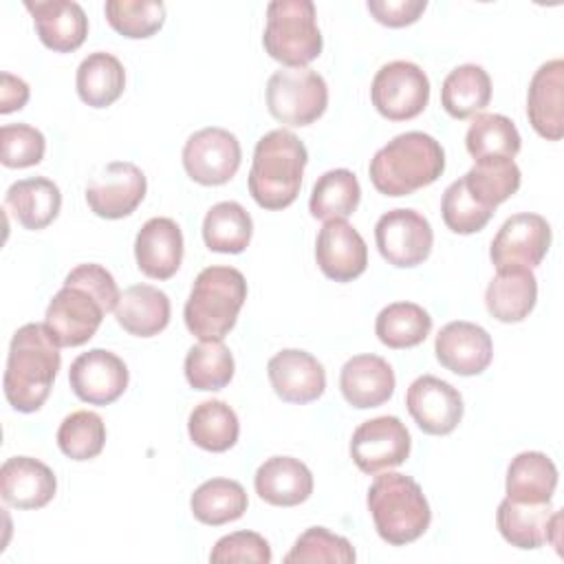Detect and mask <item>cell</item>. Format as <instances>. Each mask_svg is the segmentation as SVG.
<instances>
[{
	"label": "cell",
	"mask_w": 564,
	"mask_h": 564,
	"mask_svg": "<svg viewBox=\"0 0 564 564\" xmlns=\"http://www.w3.org/2000/svg\"><path fill=\"white\" fill-rule=\"evenodd\" d=\"M170 297L152 284L128 286L115 308L117 324L134 337H154L170 324Z\"/></svg>",
	"instance_id": "cell-28"
},
{
	"label": "cell",
	"mask_w": 564,
	"mask_h": 564,
	"mask_svg": "<svg viewBox=\"0 0 564 564\" xmlns=\"http://www.w3.org/2000/svg\"><path fill=\"white\" fill-rule=\"evenodd\" d=\"M315 260L328 280L352 282L368 267V247L348 220H326L317 234Z\"/></svg>",
	"instance_id": "cell-19"
},
{
	"label": "cell",
	"mask_w": 564,
	"mask_h": 564,
	"mask_svg": "<svg viewBox=\"0 0 564 564\" xmlns=\"http://www.w3.org/2000/svg\"><path fill=\"white\" fill-rule=\"evenodd\" d=\"M145 174L130 161L108 163L86 187V203L99 218L130 216L145 198Z\"/></svg>",
	"instance_id": "cell-14"
},
{
	"label": "cell",
	"mask_w": 564,
	"mask_h": 564,
	"mask_svg": "<svg viewBox=\"0 0 564 564\" xmlns=\"http://www.w3.org/2000/svg\"><path fill=\"white\" fill-rule=\"evenodd\" d=\"M527 117L533 130L546 141L564 134V62H544L531 77L527 93Z\"/></svg>",
	"instance_id": "cell-21"
},
{
	"label": "cell",
	"mask_w": 564,
	"mask_h": 564,
	"mask_svg": "<svg viewBox=\"0 0 564 564\" xmlns=\"http://www.w3.org/2000/svg\"><path fill=\"white\" fill-rule=\"evenodd\" d=\"M560 522L562 511L553 509L551 502H516L505 498L496 511V524L500 535L518 549H538L546 542L560 546Z\"/></svg>",
	"instance_id": "cell-17"
},
{
	"label": "cell",
	"mask_w": 564,
	"mask_h": 564,
	"mask_svg": "<svg viewBox=\"0 0 564 564\" xmlns=\"http://www.w3.org/2000/svg\"><path fill=\"white\" fill-rule=\"evenodd\" d=\"M372 106L388 121L419 117L430 101V79L421 66L405 59L383 64L370 86Z\"/></svg>",
	"instance_id": "cell-9"
},
{
	"label": "cell",
	"mask_w": 564,
	"mask_h": 564,
	"mask_svg": "<svg viewBox=\"0 0 564 564\" xmlns=\"http://www.w3.org/2000/svg\"><path fill=\"white\" fill-rule=\"evenodd\" d=\"M119 297V286L108 269L93 262L77 264L48 302L44 326L59 348L82 346L97 333L104 315L117 308Z\"/></svg>",
	"instance_id": "cell-1"
},
{
	"label": "cell",
	"mask_w": 564,
	"mask_h": 564,
	"mask_svg": "<svg viewBox=\"0 0 564 564\" xmlns=\"http://www.w3.org/2000/svg\"><path fill=\"white\" fill-rule=\"evenodd\" d=\"M104 13L108 24L130 40L152 37L165 22L161 0H108Z\"/></svg>",
	"instance_id": "cell-42"
},
{
	"label": "cell",
	"mask_w": 564,
	"mask_h": 564,
	"mask_svg": "<svg viewBox=\"0 0 564 564\" xmlns=\"http://www.w3.org/2000/svg\"><path fill=\"white\" fill-rule=\"evenodd\" d=\"M326 106L328 86L308 66L280 68L267 82V108L284 126H308L324 115Z\"/></svg>",
	"instance_id": "cell-8"
},
{
	"label": "cell",
	"mask_w": 564,
	"mask_h": 564,
	"mask_svg": "<svg viewBox=\"0 0 564 564\" xmlns=\"http://www.w3.org/2000/svg\"><path fill=\"white\" fill-rule=\"evenodd\" d=\"M368 11L372 18L390 29H401L421 18L427 9L425 0H368Z\"/></svg>",
	"instance_id": "cell-47"
},
{
	"label": "cell",
	"mask_w": 564,
	"mask_h": 564,
	"mask_svg": "<svg viewBox=\"0 0 564 564\" xmlns=\"http://www.w3.org/2000/svg\"><path fill=\"white\" fill-rule=\"evenodd\" d=\"M187 432L194 445L205 452H227L236 445L240 423L236 412L220 399L198 403L187 419Z\"/></svg>",
	"instance_id": "cell-36"
},
{
	"label": "cell",
	"mask_w": 564,
	"mask_h": 564,
	"mask_svg": "<svg viewBox=\"0 0 564 564\" xmlns=\"http://www.w3.org/2000/svg\"><path fill=\"white\" fill-rule=\"evenodd\" d=\"M467 192L487 209H494L513 196L520 187L522 174L513 159H485L463 176Z\"/></svg>",
	"instance_id": "cell-39"
},
{
	"label": "cell",
	"mask_w": 564,
	"mask_h": 564,
	"mask_svg": "<svg viewBox=\"0 0 564 564\" xmlns=\"http://www.w3.org/2000/svg\"><path fill=\"white\" fill-rule=\"evenodd\" d=\"M410 447V432L397 416H377L352 432L350 458L364 474L372 476L405 463Z\"/></svg>",
	"instance_id": "cell-12"
},
{
	"label": "cell",
	"mask_w": 564,
	"mask_h": 564,
	"mask_svg": "<svg viewBox=\"0 0 564 564\" xmlns=\"http://www.w3.org/2000/svg\"><path fill=\"white\" fill-rule=\"evenodd\" d=\"M465 145L476 163L485 159H513L520 152L522 139L509 117L496 112H480L474 117L467 130Z\"/></svg>",
	"instance_id": "cell-38"
},
{
	"label": "cell",
	"mask_w": 564,
	"mask_h": 564,
	"mask_svg": "<svg viewBox=\"0 0 564 564\" xmlns=\"http://www.w3.org/2000/svg\"><path fill=\"white\" fill-rule=\"evenodd\" d=\"M551 247V225L540 214L509 216L491 240L489 258L496 269L538 267Z\"/></svg>",
	"instance_id": "cell-13"
},
{
	"label": "cell",
	"mask_w": 564,
	"mask_h": 564,
	"mask_svg": "<svg viewBox=\"0 0 564 564\" xmlns=\"http://www.w3.org/2000/svg\"><path fill=\"white\" fill-rule=\"evenodd\" d=\"M557 487V467L542 452L518 454L507 469L505 491L516 502H551Z\"/></svg>",
	"instance_id": "cell-30"
},
{
	"label": "cell",
	"mask_w": 564,
	"mask_h": 564,
	"mask_svg": "<svg viewBox=\"0 0 564 564\" xmlns=\"http://www.w3.org/2000/svg\"><path fill=\"white\" fill-rule=\"evenodd\" d=\"M264 51L275 62L297 68L322 53V33L315 4L311 0H273L267 7V26L262 35Z\"/></svg>",
	"instance_id": "cell-7"
},
{
	"label": "cell",
	"mask_w": 564,
	"mask_h": 564,
	"mask_svg": "<svg viewBox=\"0 0 564 564\" xmlns=\"http://www.w3.org/2000/svg\"><path fill=\"white\" fill-rule=\"evenodd\" d=\"M352 544L330 533L324 527L306 529L293 544V549L284 555V562H335V564H350L355 562Z\"/></svg>",
	"instance_id": "cell-43"
},
{
	"label": "cell",
	"mask_w": 564,
	"mask_h": 564,
	"mask_svg": "<svg viewBox=\"0 0 564 564\" xmlns=\"http://www.w3.org/2000/svg\"><path fill=\"white\" fill-rule=\"evenodd\" d=\"M46 139L29 123H7L0 128V161L4 167H31L44 159Z\"/></svg>",
	"instance_id": "cell-45"
},
{
	"label": "cell",
	"mask_w": 564,
	"mask_h": 564,
	"mask_svg": "<svg viewBox=\"0 0 564 564\" xmlns=\"http://www.w3.org/2000/svg\"><path fill=\"white\" fill-rule=\"evenodd\" d=\"M361 200V187L357 176L346 170H328L324 172L311 192L308 198V212L317 220H346L359 205Z\"/></svg>",
	"instance_id": "cell-34"
},
{
	"label": "cell",
	"mask_w": 564,
	"mask_h": 564,
	"mask_svg": "<svg viewBox=\"0 0 564 564\" xmlns=\"http://www.w3.org/2000/svg\"><path fill=\"white\" fill-rule=\"evenodd\" d=\"M29 101V86L24 79L11 75V73H2V86H0V112L9 115L13 110L24 108V104Z\"/></svg>",
	"instance_id": "cell-48"
},
{
	"label": "cell",
	"mask_w": 564,
	"mask_h": 564,
	"mask_svg": "<svg viewBox=\"0 0 564 564\" xmlns=\"http://www.w3.org/2000/svg\"><path fill=\"white\" fill-rule=\"evenodd\" d=\"M339 390L352 408H377L394 392L392 366L379 355H355L341 366Z\"/></svg>",
	"instance_id": "cell-25"
},
{
	"label": "cell",
	"mask_w": 564,
	"mask_h": 564,
	"mask_svg": "<svg viewBox=\"0 0 564 564\" xmlns=\"http://www.w3.org/2000/svg\"><path fill=\"white\" fill-rule=\"evenodd\" d=\"M306 145L291 130H271L258 139L249 170V194L262 209L289 207L302 187Z\"/></svg>",
	"instance_id": "cell-4"
},
{
	"label": "cell",
	"mask_w": 564,
	"mask_h": 564,
	"mask_svg": "<svg viewBox=\"0 0 564 564\" xmlns=\"http://www.w3.org/2000/svg\"><path fill=\"white\" fill-rule=\"evenodd\" d=\"M249 505L247 491L231 478H212L198 485L189 498L194 518L209 527H220L245 516Z\"/></svg>",
	"instance_id": "cell-33"
},
{
	"label": "cell",
	"mask_w": 564,
	"mask_h": 564,
	"mask_svg": "<svg viewBox=\"0 0 564 564\" xmlns=\"http://www.w3.org/2000/svg\"><path fill=\"white\" fill-rule=\"evenodd\" d=\"M247 300V280L234 267L203 269L185 302V326L200 341L223 339L238 319Z\"/></svg>",
	"instance_id": "cell-6"
},
{
	"label": "cell",
	"mask_w": 564,
	"mask_h": 564,
	"mask_svg": "<svg viewBox=\"0 0 564 564\" xmlns=\"http://www.w3.org/2000/svg\"><path fill=\"white\" fill-rule=\"evenodd\" d=\"M57 491L48 465L31 456H11L0 467V496L15 509H42Z\"/></svg>",
	"instance_id": "cell-22"
},
{
	"label": "cell",
	"mask_w": 564,
	"mask_h": 564,
	"mask_svg": "<svg viewBox=\"0 0 564 564\" xmlns=\"http://www.w3.org/2000/svg\"><path fill=\"white\" fill-rule=\"evenodd\" d=\"M441 216L447 229L454 234H476L480 231L494 216V209L482 207L465 187V181H454L445 192L441 200Z\"/></svg>",
	"instance_id": "cell-44"
},
{
	"label": "cell",
	"mask_w": 564,
	"mask_h": 564,
	"mask_svg": "<svg viewBox=\"0 0 564 564\" xmlns=\"http://www.w3.org/2000/svg\"><path fill=\"white\" fill-rule=\"evenodd\" d=\"M267 375L273 392L286 403H311L324 394V366L306 350L284 348L267 364Z\"/></svg>",
	"instance_id": "cell-20"
},
{
	"label": "cell",
	"mask_w": 564,
	"mask_h": 564,
	"mask_svg": "<svg viewBox=\"0 0 564 564\" xmlns=\"http://www.w3.org/2000/svg\"><path fill=\"white\" fill-rule=\"evenodd\" d=\"M538 300V280L527 267L496 269L487 284L485 306L491 317L505 324H516L529 317Z\"/></svg>",
	"instance_id": "cell-27"
},
{
	"label": "cell",
	"mask_w": 564,
	"mask_h": 564,
	"mask_svg": "<svg viewBox=\"0 0 564 564\" xmlns=\"http://www.w3.org/2000/svg\"><path fill=\"white\" fill-rule=\"evenodd\" d=\"M242 150L225 128H203L194 132L183 145V167L198 185H225L240 167Z\"/></svg>",
	"instance_id": "cell-11"
},
{
	"label": "cell",
	"mask_w": 564,
	"mask_h": 564,
	"mask_svg": "<svg viewBox=\"0 0 564 564\" xmlns=\"http://www.w3.org/2000/svg\"><path fill=\"white\" fill-rule=\"evenodd\" d=\"M253 487L273 507H295L313 494V474L293 456H271L258 467Z\"/></svg>",
	"instance_id": "cell-26"
},
{
	"label": "cell",
	"mask_w": 564,
	"mask_h": 564,
	"mask_svg": "<svg viewBox=\"0 0 564 564\" xmlns=\"http://www.w3.org/2000/svg\"><path fill=\"white\" fill-rule=\"evenodd\" d=\"M134 258L143 275L152 280H170L183 262L181 227L165 216L150 218L134 238Z\"/></svg>",
	"instance_id": "cell-23"
},
{
	"label": "cell",
	"mask_w": 564,
	"mask_h": 564,
	"mask_svg": "<svg viewBox=\"0 0 564 564\" xmlns=\"http://www.w3.org/2000/svg\"><path fill=\"white\" fill-rule=\"evenodd\" d=\"M62 364L59 344L44 324L20 326L9 344L4 397L18 412H37L51 394Z\"/></svg>",
	"instance_id": "cell-2"
},
{
	"label": "cell",
	"mask_w": 564,
	"mask_h": 564,
	"mask_svg": "<svg viewBox=\"0 0 564 564\" xmlns=\"http://www.w3.org/2000/svg\"><path fill=\"white\" fill-rule=\"evenodd\" d=\"M68 383L84 403L110 405L128 388V366L115 352L93 348L70 364Z\"/></svg>",
	"instance_id": "cell-16"
},
{
	"label": "cell",
	"mask_w": 564,
	"mask_h": 564,
	"mask_svg": "<svg viewBox=\"0 0 564 564\" xmlns=\"http://www.w3.org/2000/svg\"><path fill=\"white\" fill-rule=\"evenodd\" d=\"M185 377L194 390H223L234 377V357L223 339L200 341L187 350Z\"/></svg>",
	"instance_id": "cell-40"
},
{
	"label": "cell",
	"mask_w": 564,
	"mask_h": 564,
	"mask_svg": "<svg viewBox=\"0 0 564 564\" xmlns=\"http://www.w3.org/2000/svg\"><path fill=\"white\" fill-rule=\"evenodd\" d=\"M57 445L70 460H90L106 445V423L97 412H70L57 427Z\"/></svg>",
	"instance_id": "cell-41"
},
{
	"label": "cell",
	"mask_w": 564,
	"mask_h": 564,
	"mask_svg": "<svg viewBox=\"0 0 564 564\" xmlns=\"http://www.w3.org/2000/svg\"><path fill=\"white\" fill-rule=\"evenodd\" d=\"M434 352L438 364L449 372L474 377L489 368L494 359V341L482 326L458 319L438 330Z\"/></svg>",
	"instance_id": "cell-18"
},
{
	"label": "cell",
	"mask_w": 564,
	"mask_h": 564,
	"mask_svg": "<svg viewBox=\"0 0 564 564\" xmlns=\"http://www.w3.org/2000/svg\"><path fill=\"white\" fill-rule=\"evenodd\" d=\"M405 405L414 423L432 436H445L454 432L465 410L460 392L434 375H421L410 383L405 392Z\"/></svg>",
	"instance_id": "cell-15"
},
{
	"label": "cell",
	"mask_w": 564,
	"mask_h": 564,
	"mask_svg": "<svg viewBox=\"0 0 564 564\" xmlns=\"http://www.w3.org/2000/svg\"><path fill=\"white\" fill-rule=\"evenodd\" d=\"M432 330L430 313L414 302H392L379 311L375 333L388 348H414L425 341Z\"/></svg>",
	"instance_id": "cell-37"
},
{
	"label": "cell",
	"mask_w": 564,
	"mask_h": 564,
	"mask_svg": "<svg viewBox=\"0 0 564 564\" xmlns=\"http://www.w3.org/2000/svg\"><path fill=\"white\" fill-rule=\"evenodd\" d=\"M375 242L388 264L399 269H412L430 258L434 231L423 214L397 207L386 212L377 220Z\"/></svg>",
	"instance_id": "cell-10"
},
{
	"label": "cell",
	"mask_w": 564,
	"mask_h": 564,
	"mask_svg": "<svg viewBox=\"0 0 564 564\" xmlns=\"http://www.w3.org/2000/svg\"><path fill=\"white\" fill-rule=\"evenodd\" d=\"M491 101V79L478 64H463L449 70L441 86V104L454 119L480 115Z\"/></svg>",
	"instance_id": "cell-32"
},
{
	"label": "cell",
	"mask_w": 564,
	"mask_h": 564,
	"mask_svg": "<svg viewBox=\"0 0 564 564\" xmlns=\"http://www.w3.org/2000/svg\"><path fill=\"white\" fill-rule=\"evenodd\" d=\"M366 502L379 538L392 546L419 540L432 522L423 489L405 474L386 471L377 476L368 489Z\"/></svg>",
	"instance_id": "cell-5"
},
{
	"label": "cell",
	"mask_w": 564,
	"mask_h": 564,
	"mask_svg": "<svg viewBox=\"0 0 564 564\" xmlns=\"http://www.w3.org/2000/svg\"><path fill=\"white\" fill-rule=\"evenodd\" d=\"M445 170L443 145L419 130L397 134L370 161V181L386 196H408L432 185Z\"/></svg>",
	"instance_id": "cell-3"
},
{
	"label": "cell",
	"mask_w": 564,
	"mask_h": 564,
	"mask_svg": "<svg viewBox=\"0 0 564 564\" xmlns=\"http://www.w3.org/2000/svg\"><path fill=\"white\" fill-rule=\"evenodd\" d=\"M79 99L90 108L112 106L126 88L123 64L106 51H95L82 59L75 77Z\"/></svg>",
	"instance_id": "cell-31"
},
{
	"label": "cell",
	"mask_w": 564,
	"mask_h": 564,
	"mask_svg": "<svg viewBox=\"0 0 564 564\" xmlns=\"http://www.w3.org/2000/svg\"><path fill=\"white\" fill-rule=\"evenodd\" d=\"M4 207L24 229L37 231L48 227L57 218L62 207V194L51 178H22L7 189Z\"/></svg>",
	"instance_id": "cell-29"
},
{
	"label": "cell",
	"mask_w": 564,
	"mask_h": 564,
	"mask_svg": "<svg viewBox=\"0 0 564 564\" xmlns=\"http://www.w3.org/2000/svg\"><path fill=\"white\" fill-rule=\"evenodd\" d=\"M253 234L249 212L236 200H220L212 205L203 220V240L209 251L240 253L247 249Z\"/></svg>",
	"instance_id": "cell-35"
},
{
	"label": "cell",
	"mask_w": 564,
	"mask_h": 564,
	"mask_svg": "<svg viewBox=\"0 0 564 564\" xmlns=\"http://www.w3.org/2000/svg\"><path fill=\"white\" fill-rule=\"evenodd\" d=\"M209 562H214V564H220V562L269 564L271 562V546L256 531H236V533L223 535L214 544V549L209 553Z\"/></svg>",
	"instance_id": "cell-46"
},
{
	"label": "cell",
	"mask_w": 564,
	"mask_h": 564,
	"mask_svg": "<svg viewBox=\"0 0 564 564\" xmlns=\"http://www.w3.org/2000/svg\"><path fill=\"white\" fill-rule=\"evenodd\" d=\"M33 15L40 42L55 53L77 51L88 35V18L73 0H35L24 2Z\"/></svg>",
	"instance_id": "cell-24"
}]
</instances>
